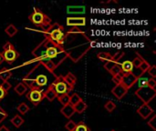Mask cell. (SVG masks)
<instances>
[{
    "label": "cell",
    "mask_w": 156,
    "mask_h": 131,
    "mask_svg": "<svg viewBox=\"0 0 156 131\" xmlns=\"http://www.w3.org/2000/svg\"><path fill=\"white\" fill-rule=\"evenodd\" d=\"M123 56H124V52H123V51H118L117 53H115L114 56H112V61L114 62V63H119L120 59L122 58Z\"/></svg>",
    "instance_id": "f1b7e54d"
},
{
    "label": "cell",
    "mask_w": 156,
    "mask_h": 131,
    "mask_svg": "<svg viewBox=\"0 0 156 131\" xmlns=\"http://www.w3.org/2000/svg\"><path fill=\"white\" fill-rule=\"evenodd\" d=\"M64 27L60 26L58 23L51 24L47 29H45L44 35L46 36L45 39L48 40L50 43L62 47L65 44V34L63 32Z\"/></svg>",
    "instance_id": "6da1fadb"
},
{
    "label": "cell",
    "mask_w": 156,
    "mask_h": 131,
    "mask_svg": "<svg viewBox=\"0 0 156 131\" xmlns=\"http://www.w3.org/2000/svg\"><path fill=\"white\" fill-rule=\"evenodd\" d=\"M17 110H18V112L20 113V114H22V115H25V114H27L29 110H30V108L26 104V103H20L18 106H17Z\"/></svg>",
    "instance_id": "484cf974"
},
{
    "label": "cell",
    "mask_w": 156,
    "mask_h": 131,
    "mask_svg": "<svg viewBox=\"0 0 156 131\" xmlns=\"http://www.w3.org/2000/svg\"><path fill=\"white\" fill-rule=\"evenodd\" d=\"M121 67H122V71L124 74H130V73H133V66L132 61L130 60H125L124 62H122L121 64Z\"/></svg>",
    "instance_id": "9a60e30c"
},
{
    "label": "cell",
    "mask_w": 156,
    "mask_h": 131,
    "mask_svg": "<svg viewBox=\"0 0 156 131\" xmlns=\"http://www.w3.org/2000/svg\"><path fill=\"white\" fill-rule=\"evenodd\" d=\"M145 59L139 54V53H136V57L132 61V63H133V67H135V68H139L140 67V66L142 65V63L144 61Z\"/></svg>",
    "instance_id": "44dd1931"
},
{
    "label": "cell",
    "mask_w": 156,
    "mask_h": 131,
    "mask_svg": "<svg viewBox=\"0 0 156 131\" xmlns=\"http://www.w3.org/2000/svg\"><path fill=\"white\" fill-rule=\"evenodd\" d=\"M73 108H74L75 112H77V113H79V114H81V113H83V112L87 109L88 105L86 104V102H84V101L81 99V100H80L78 104H76Z\"/></svg>",
    "instance_id": "ffe728a7"
},
{
    "label": "cell",
    "mask_w": 156,
    "mask_h": 131,
    "mask_svg": "<svg viewBox=\"0 0 156 131\" xmlns=\"http://www.w3.org/2000/svg\"><path fill=\"white\" fill-rule=\"evenodd\" d=\"M138 76H136L135 74L133 73H130V74H124L122 80H121V83L129 90L131 88H133L134 86L135 83H137V80H138Z\"/></svg>",
    "instance_id": "52a82bcc"
},
{
    "label": "cell",
    "mask_w": 156,
    "mask_h": 131,
    "mask_svg": "<svg viewBox=\"0 0 156 131\" xmlns=\"http://www.w3.org/2000/svg\"><path fill=\"white\" fill-rule=\"evenodd\" d=\"M138 87L139 88H145L147 87V82H148V78H142V77H139L138 78Z\"/></svg>",
    "instance_id": "4dcf8cb0"
},
{
    "label": "cell",
    "mask_w": 156,
    "mask_h": 131,
    "mask_svg": "<svg viewBox=\"0 0 156 131\" xmlns=\"http://www.w3.org/2000/svg\"><path fill=\"white\" fill-rule=\"evenodd\" d=\"M128 89L122 84V83H119L117 85H115V87L112 89V95H114V97L117 98V99H122L125 95H127L128 93Z\"/></svg>",
    "instance_id": "ba28073f"
},
{
    "label": "cell",
    "mask_w": 156,
    "mask_h": 131,
    "mask_svg": "<svg viewBox=\"0 0 156 131\" xmlns=\"http://www.w3.org/2000/svg\"><path fill=\"white\" fill-rule=\"evenodd\" d=\"M7 112L3 109V108H1L0 107V124L7 118Z\"/></svg>",
    "instance_id": "836d02e7"
},
{
    "label": "cell",
    "mask_w": 156,
    "mask_h": 131,
    "mask_svg": "<svg viewBox=\"0 0 156 131\" xmlns=\"http://www.w3.org/2000/svg\"><path fill=\"white\" fill-rule=\"evenodd\" d=\"M35 80V85L36 87L37 88H43L45 86H47L48 82V77L44 74H38L36 78H34Z\"/></svg>",
    "instance_id": "8fae6325"
},
{
    "label": "cell",
    "mask_w": 156,
    "mask_h": 131,
    "mask_svg": "<svg viewBox=\"0 0 156 131\" xmlns=\"http://www.w3.org/2000/svg\"><path fill=\"white\" fill-rule=\"evenodd\" d=\"M74 131H90V129L84 122L80 121L76 125V128H75Z\"/></svg>",
    "instance_id": "83f0119b"
},
{
    "label": "cell",
    "mask_w": 156,
    "mask_h": 131,
    "mask_svg": "<svg viewBox=\"0 0 156 131\" xmlns=\"http://www.w3.org/2000/svg\"><path fill=\"white\" fill-rule=\"evenodd\" d=\"M150 75H151V77L153 78H156V66L155 65H153V66H151L150 67V68L148 69V71H147Z\"/></svg>",
    "instance_id": "74e56055"
},
{
    "label": "cell",
    "mask_w": 156,
    "mask_h": 131,
    "mask_svg": "<svg viewBox=\"0 0 156 131\" xmlns=\"http://www.w3.org/2000/svg\"><path fill=\"white\" fill-rule=\"evenodd\" d=\"M14 90H15V92H16L18 96H23V95L27 94V92L28 91V88L21 82V83H18V84L14 88Z\"/></svg>",
    "instance_id": "e0dca14e"
},
{
    "label": "cell",
    "mask_w": 156,
    "mask_h": 131,
    "mask_svg": "<svg viewBox=\"0 0 156 131\" xmlns=\"http://www.w3.org/2000/svg\"><path fill=\"white\" fill-rule=\"evenodd\" d=\"M150 67H151V65L146 61V60H144L143 63H142V65L140 66V69H141V75H143L144 73H145V72H147L148 71V69L150 68Z\"/></svg>",
    "instance_id": "1f68e13d"
},
{
    "label": "cell",
    "mask_w": 156,
    "mask_h": 131,
    "mask_svg": "<svg viewBox=\"0 0 156 131\" xmlns=\"http://www.w3.org/2000/svg\"><path fill=\"white\" fill-rule=\"evenodd\" d=\"M115 65V63L114 62H112V61H107L105 64H104V68L107 70V71H109L110 72V70L113 67V66Z\"/></svg>",
    "instance_id": "f35d334b"
},
{
    "label": "cell",
    "mask_w": 156,
    "mask_h": 131,
    "mask_svg": "<svg viewBox=\"0 0 156 131\" xmlns=\"http://www.w3.org/2000/svg\"><path fill=\"white\" fill-rule=\"evenodd\" d=\"M111 131H116V130H114V129H112V130H111Z\"/></svg>",
    "instance_id": "ee69618b"
},
{
    "label": "cell",
    "mask_w": 156,
    "mask_h": 131,
    "mask_svg": "<svg viewBox=\"0 0 156 131\" xmlns=\"http://www.w3.org/2000/svg\"><path fill=\"white\" fill-rule=\"evenodd\" d=\"M60 113L66 118V119H70L74 113H75V110H74V108L71 106V105H66V106H63L62 109H60Z\"/></svg>",
    "instance_id": "5bb4252c"
},
{
    "label": "cell",
    "mask_w": 156,
    "mask_h": 131,
    "mask_svg": "<svg viewBox=\"0 0 156 131\" xmlns=\"http://www.w3.org/2000/svg\"><path fill=\"white\" fill-rule=\"evenodd\" d=\"M3 61H4V60H3V57H2V54H1V52H0V65L3 63Z\"/></svg>",
    "instance_id": "7bdbcfd3"
},
{
    "label": "cell",
    "mask_w": 156,
    "mask_h": 131,
    "mask_svg": "<svg viewBox=\"0 0 156 131\" xmlns=\"http://www.w3.org/2000/svg\"><path fill=\"white\" fill-rule=\"evenodd\" d=\"M62 77H63L64 81L67 83V85L69 88H74V86L77 83V78L75 77V75L73 73H71V72H69L66 76H62Z\"/></svg>",
    "instance_id": "7c38bea8"
},
{
    "label": "cell",
    "mask_w": 156,
    "mask_h": 131,
    "mask_svg": "<svg viewBox=\"0 0 156 131\" xmlns=\"http://www.w3.org/2000/svg\"><path fill=\"white\" fill-rule=\"evenodd\" d=\"M26 98L34 106H37L45 98V91L43 89L39 88H34L29 89L27 92Z\"/></svg>",
    "instance_id": "5b68a950"
},
{
    "label": "cell",
    "mask_w": 156,
    "mask_h": 131,
    "mask_svg": "<svg viewBox=\"0 0 156 131\" xmlns=\"http://www.w3.org/2000/svg\"><path fill=\"white\" fill-rule=\"evenodd\" d=\"M154 121H155V117H153L152 119H150V120L148 121V126H149L150 128H152V129L154 131L156 130L155 126H154Z\"/></svg>",
    "instance_id": "ab89813d"
},
{
    "label": "cell",
    "mask_w": 156,
    "mask_h": 131,
    "mask_svg": "<svg viewBox=\"0 0 156 131\" xmlns=\"http://www.w3.org/2000/svg\"><path fill=\"white\" fill-rule=\"evenodd\" d=\"M147 87L152 88V89H155L156 87V80L155 78H150L148 79V82H147Z\"/></svg>",
    "instance_id": "8d00e7d4"
},
{
    "label": "cell",
    "mask_w": 156,
    "mask_h": 131,
    "mask_svg": "<svg viewBox=\"0 0 156 131\" xmlns=\"http://www.w3.org/2000/svg\"><path fill=\"white\" fill-rule=\"evenodd\" d=\"M1 54L3 57V60L5 61L8 65H12L19 57V53L16 51L14 45L8 41L4 45Z\"/></svg>",
    "instance_id": "3957f363"
},
{
    "label": "cell",
    "mask_w": 156,
    "mask_h": 131,
    "mask_svg": "<svg viewBox=\"0 0 156 131\" xmlns=\"http://www.w3.org/2000/svg\"><path fill=\"white\" fill-rule=\"evenodd\" d=\"M39 63H40L41 65H43V66L45 67V68H46L48 72H50V73H52V74H54V71H55L56 68L58 67L57 64H56L54 61L49 60V59L39 61Z\"/></svg>",
    "instance_id": "4fadbf2b"
},
{
    "label": "cell",
    "mask_w": 156,
    "mask_h": 131,
    "mask_svg": "<svg viewBox=\"0 0 156 131\" xmlns=\"http://www.w3.org/2000/svg\"><path fill=\"white\" fill-rule=\"evenodd\" d=\"M86 25V18L83 16L80 17H67V26L72 27L83 26Z\"/></svg>",
    "instance_id": "9c48e42d"
},
{
    "label": "cell",
    "mask_w": 156,
    "mask_h": 131,
    "mask_svg": "<svg viewBox=\"0 0 156 131\" xmlns=\"http://www.w3.org/2000/svg\"><path fill=\"white\" fill-rule=\"evenodd\" d=\"M0 131H10L5 125H3V126H1L0 127Z\"/></svg>",
    "instance_id": "b9f144b4"
},
{
    "label": "cell",
    "mask_w": 156,
    "mask_h": 131,
    "mask_svg": "<svg viewBox=\"0 0 156 131\" xmlns=\"http://www.w3.org/2000/svg\"><path fill=\"white\" fill-rule=\"evenodd\" d=\"M81 100V98L77 94V93H74L73 95H71L69 97V105H71L72 107H74L76 104H78L80 101Z\"/></svg>",
    "instance_id": "4316f807"
},
{
    "label": "cell",
    "mask_w": 156,
    "mask_h": 131,
    "mask_svg": "<svg viewBox=\"0 0 156 131\" xmlns=\"http://www.w3.org/2000/svg\"><path fill=\"white\" fill-rule=\"evenodd\" d=\"M11 124H13V126L15 128H20L23 124H24V119L20 116V115H15L11 120H10Z\"/></svg>",
    "instance_id": "ac0fdd59"
},
{
    "label": "cell",
    "mask_w": 156,
    "mask_h": 131,
    "mask_svg": "<svg viewBox=\"0 0 156 131\" xmlns=\"http://www.w3.org/2000/svg\"><path fill=\"white\" fill-rule=\"evenodd\" d=\"M49 87L54 89V91L56 92L58 97L64 95V94H68L69 90L73 89L67 85V83L64 81L62 76H56L55 80L51 83V85H49Z\"/></svg>",
    "instance_id": "277c9868"
},
{
    "label": "cell",
    "mask_w": 156,
    "mask_h": 131,
    "mask_svg": "<svg viewBox=\"0 0 156 131\" xmlns=\"http://www.w3.org/2000/svg\"><path fill=\"white\" fill-rule=\"evenodd\" d=\"M122 72V71L121 64H119V63H115V65L113 66V67L110 70V74L112 76V78L115 77V76H117V75H119Z\"/></svg>",
    "instance_id": "cb8c5ba5"
},
{
    "label": "cell",
    "mask_w": 156,
    "mask_h": 131,
    "mask_svg": "<svg viewBox=\"0 0 156 131\" xmlns=\"http://www.w3.org/2000/svg\"><path fill=\"white\" fill-rule=\"evenodd\" d=\"M6 95H7V93L3 89V88L1 87V84H0V101H1L3 98H5L6 97Z\"/></svg>",
    "instance_id": "60d3db41"
},
{
    "label": "cell",
    "mask_w": 156,
    "mask_h": 131,
    "mask_svg": "<svg viewBox=\"0 0 156 131\" xmlns=\"http://www.w3.org/2000/svg\"><path fill=\"white\" fill-rule=\"evenodd\" d=\"M5 32L10 37H13V36L18 32V30H17V28H16L14 25L10 24V25H8V26H6V28L5 29Z\"/></svg>",
    "instance_id": "7402d4cb"
},
{
    "label": "cell",
    "mask_w": 156,
    "mask_h": 131,
    "mask_svg": "<svg viewBox=\"0 0 156 131\" xmlns=\"http://www.w3.org/2000/svg\"><path fill=\"white\" fill-rule=\"evenodd\" d=\"M13 73H12V70L6 68V67H3L1 70H0V79L4 81H7L11 77H12Z\"/></svg>",
    "instance_id": "2e32d148"
},
{
    "label": "cell",
    "mask_w": 156,
    "mask_h": 131,
    "mask_svg": "<svg viewBox=\"0 0 156 131\" xmlns=\"http://www.w3.org/2000/svg\"><path fill=\"white\" fill-rule=\"evenodd\" d=\"M97 57L102 61H112V56L108 53V52H100L98 55H97Z\"/></svg>",
    "instance_id": "603a6c76"
},
{
    "label": "cell",
    "mask_w": 156,
    "mask_h": 131,
    "mask_svg": "<svg viewBox=\"0 0 156 131\" xmlns=\"http://www.w3.org/2000/svg\"><path fill=\"white\" fill-rule=\"evenodd\" d=\"M135 95L144 102V104H149L155 98V89H152L148 87L138 88L135 91Z\"/></svg>",
    "instance_id": "8992f818"
},
{
    "label": "cell",
    "mask_w": 156,
    "mask_h": 131,
    "mask_svg": "<svg viewBox=\"0 0 156 131\" xmlns=\"http://www.w3.org/2000/svg\"><path fill=\"white\" fill-rule=\"evenodd\" d=\"M104 108H105V109H107L108 112L111 113V112H112V111L116 109V105H115L112 101L109 100V101H107L106 104L104 105Z\"/></svg>",
    "instance_id": "f546056e"
},
{
    "label": "cell",
    "mask_w": 156,
    "mask_h": 131,
    "mask_svg": "<svg viewBox=\"0 0 156 131\" xmlns=\"http://www.w3.org/2000/svg\"><path fill=\"white\" fill-rule=\"evenodd\" d=\"M76 123L73 120H69V122L66 123L65 125V129L68 131H74L75 128H76Z\"/></svg>",
    "instance_id": "d6a6232c"
},
{
    "label": "cell",
    "mask_w": 156,
    "mask_h": 131,
    "mask_svg": "<svg viewBox=\"0 0 156 131\" xmlns=\"http://www.w3.org/2000/svg\"><path fill=\"white\" fill-rule=\"evenodd\" d=\"M57 98H58V102L62 106H66V105H69V96L68 94H64V95L58 96Z\"/></svg>",
    "instance_id": "d4e9b609"
},
{
    "label": "cell",
    "mask_w": 156,
    "mask_h": 131,
    "mask_svg": "<svg viewBox=\"0 0 156 131\" xmlns=\"http://www.w3.org/2000/svg\"><path fill=\"white\" fill-rule=\"evenodd\" d=\"M28 19L35 26H37V27L42 28L43 31L45 29H47L51 25L50 17L48 15H46L45 13H43L40 9L37 8V7H34L33 13L29 15Z\"/></svg>",
    "instance_id": "7a4b0ae2"
},
{
    "label": "cell",
    "mask_w": 156,
    "mask_h": 131,
    "mask_svg": "<svg viewBox=\"0 0 156 131\" xmlns=\"http://www.w3.org/2000/svg\"><path fill=\"white\" fill-rule=\"evenodd\" d=\"M137 113L144 119H148L152 114H154V109L149 106V104H143L138 109Z\"/></svg>",
    "instance_id": "30bf717a"
},
{
    "label": "cell",
    "mask_w": 156,
    "mask_h": 131,
    "mask_svg": "<svg viewBox=\"0 0 156 131\" xmlns=\"http://www.w3.org/2000/svg\"><path fill=\"white\" fill-rule=\"evenodd\" d=\"M57 97H58V96H57L56 92H55L54 89H53L52 88H50V87H48V89L45 91V98H47L49 102L54 101V99H56Z\"/></svg>",
    "instance_id": "d6986e66"
},
{
    "label": "cell",
    "mask_w": 156,
    "mask_h": 131,
    "mask_svg": "<svg viewBox=\"0 0 156 131\" xmlns=\"http://www.w3.org/2000/svg\"><path fill=\"white\" fill-rule=\"evenodd\" d=\"M1 87L3 88V89L7 93L8 91H9V89L12 88V85L8 82V81H4L2 84H1Z\"/></svg>",
    "instance_id": "d590c367"
},
{
    "label": "cell",
    "mask_w": 156,
    "mask_h": 131,
    "mask_svg": "<svg viewBox=\"0 0 156 131\" xmlns=\"http://www.w3.org/2000/svg\"><path fill=\"white\" fill-rule=\"evenodd\" d=\"M123 75H124V73H123V72H122V73H120L119 75H117V76H115V77H113V78H112V81L115 83V85H117V84L121 83V80H122V78Z\"/></svg>",
    "instance_id": "e575fe53"
}]
</instances>
